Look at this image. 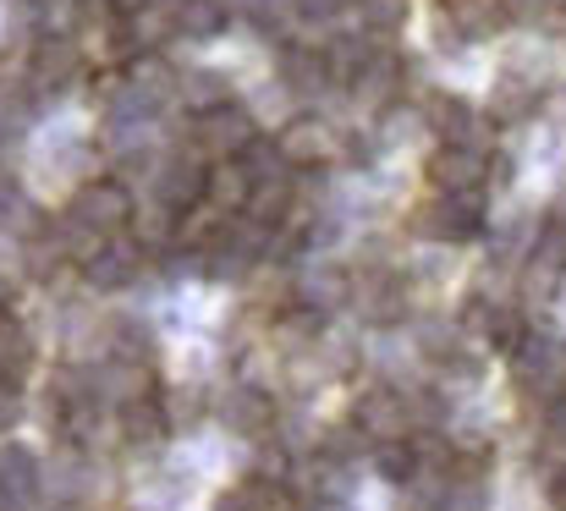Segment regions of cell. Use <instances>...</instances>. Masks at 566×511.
<instances>
[{
    "instance_id": "obj_1",
    "label": "cell",
    "mask_w": 566,
    "mask_h": 511,
    "mask_svg": "<svg viewBox=\"0 0 566 511\" xmlns=\"http://www.w3.org/2000/svg\"><path fill=\"white\" fill-rule=\"evenodd\" d=\"M77 226H88L94 237H122L127 226H133V215H138V204H133V192H127V181H116V176H94V181H83L77 187V198H72V209H66Z\"/></svg>"
},
{
    "instance_id": "obj_2",
    "label": "cell",
    "mask_w": 566,
    "mask_h": 511,
    "mask_svg": "<svg viewBox=\"0 0 566 511\" xmlns=\"http://www.w3.org/2000/svg\"><path fill=\"white\" fill-rule=\"evenodd\" d=\"M253 138H259V122H253V111H242V105H214V111L192 116V149L203 155V166L237 160Z\"/></svg>"
},
{
    "instance_id": "obj_3",
    "label": "cell",
    "mask_w": 566,
    "mask_h": 511,
    "mask_svg": "<svg viewBox=\"0 0 566 511\" xmlns=\"http://www.w3.org/2000/svg\"><path fill=\"white\" fill-rule=\"evenodd\" d=\"M423 176L440 198H468L490 181V155L473 149V144H440L429 160H423Z\"/></svg>"
},
{
    "instance_id": "obj_4",
    "label": "cell",
    "mask_w": 566,
    "mask_h": 511,
    "mask_svg": "<svg viewBox=\"0 0 566 511\" xmlns=\"http://www.w3.org/2000/svg\"><path fill=\"white\" fill-rule=\"evenodd\" d=\"M479 226H484V198L479 192L434 198V204L412 209V237H429V242H468V237H479Z\"/></svg>"
},
{
    "instance_id": "obj_5",
    "label": "cell",
    "mask_w": 566,
    "mask_h": 511,
    "mask_svg": "<svg viewBox=\"0 0 566 511\" xmlns=\"http://www.w3.org/2000/svg\"><path fill=\"white\" fill-rule=\"evenodd\" d=\"M353 429H358L364 440H375V446L407 440V429H412V407H407L401 390L369 385V390H358V401H353Z\"/></svg>"
},
{
    "instance_id": "obj_6",
    "label": "cell",
    "mask_w": 566,
    "mask_h": 511,
    "mask_svg": "<svg viewBox=\"0 0 566 511\" xmlns=\"http://www.w3.org/2000/svg\"><path fill=\"white\" fill-rule=\"evenodd\" d=\"M347 309L353 314H364L369 325L379 331H390V325H401L407 320V286H401V275H390V270H369V275H358L353 281V298H347Z\"/></svg>"
},
{
    "instance_id": "obj_7",
    "label": "cell",
    "mask_w": 566,
    "mask_h": 511,
    "mask_svg": "<svg viewBox=\"0 0 566 511\" xmlns=\"http://www.w3.org/2000/svg\"><path fill=\"white\" fill-rule=\"evenodd\" d=\"M77 72H83V44L72 39V33H44L33 50H28V83L33 88H66V83H77Z\"/></svg>"
},
{
    "instance_id": "obj_8",
    "label": "cell",
    "mask_w": 566,
    "mask_h": 511,
    "mask_svg": "<svg viewBox=\"0 0 566 511\" xmlns=\"http://www.w3.org/2000/svg\"><path fill=\"white\" fill-rule=\"evenodd\" d=\"M138 270H144V248H138L133 237H111V242L83 264V281H88L94 292H122V286L138 281Z\"/></svg>"
},
{
    "instance_id": "obj_9",
    "label": "cell",
    "mask_w": 566,
    "mask_h": 511,
    "mask_svg": "<svg viewBox=\"0 0 566 511\" xmlns=\"http://www.w3.org/2000/svg\"><path fill=\"white\" fill-rule=\"evenodd\" d=\"M220 424H226L231 435L264 440L270 424H275V401H270V390H259V385H231L226 401H220Z\"/></svg>"
},
{
    "instance_id": "obj_10",
    "label": "cell",
    "mask_w": 566,
    "mask_h": 511,
    "mask_svg": "<svg viewBox=\"0 0 566 511\" xmlns=\"http://www.w3.org/2000/svg\"><path fill=\"white\" fill-rule=\"evenodd\" d=\"M275 149H281V160H286V166L314 170V160H331L336 133H331L319 116H292V122L275 133Z\"/></svg>"
},
{
    "instance_id": "obj_11",
    "label": "cell",
    "mask_w": 566,
    "mask_h": 511,
    "mask_svg": "<svg viewBox=\"0 0 566 511\" xmlns=\"http://www.w3.org/2000/svg\"><path fill=\"white\" fill-rule=\"evenodd\" d=\"M281 83H286L292 94H325V88H336L325 39H319V44H286V55H281Z\"/></svg>"
},
{
    "instance_id": "obj_12",
    "label": "cell",
    "mask_w": 566,
    "mask_h": 511,
    "mask_svg": "<svg viewBox=\"0 0 566 511\" xmlns=\"http://www.w3.org/2000/svg\"><path fill=\"white\" fill-rule=\"evenodd\" d=\"M203 176H209V166L192 160V155L166 160V166L155 170V204H166V209H192V204H203Z\"/></svg>"
},
{
    "instance_id": "obj_13",
    "label": "cell",
    "mask_w": 566,
    "mask_h": 511,
    "mask_svg": "<svg viewBox=\"0 0 566 511\" xmlns=\"http://www.w3.org/2000/svg\"><path fill=\"white\" fill-rule=\"evenodd\" d=\"M423 127L440 133V144H473V149H484V138L473 133L479 127V111L468 100H457V94H434L423 105Z\"/></svg>"
},
{
    "instance_id": "obj_14",
    "label": "cell",
    "mask_w": 566,
    "mask_h": 511,
    "mask_svg": "<svg viewBox=\"0 0 566 511\" xmlns=\"http://www.w3.org/2000/svg\"><path fill=\"white\" fill-rule=\"evenodd\" d=\"M347 298H353V275H347L342 264H331V259H314V270L297 281V303L314 309V314H331V309H342Z\"/></svg>"
},
{
    "instance_id": "obj_15",
    "label": "cell",
    "mask_w": 566,
    "mask_h": 511,
    "mask_svg": "<svg viewBox=\"0 0 566 511\" xmlns=\"http://www.w3.org/2000/svg\"><path fill=\"white\" fill-rule=\"evenodd\" d=\"M94 385H99L94 396L116 401V413L133 407V401H149V396H155V374H149V363H122V357H111V363L99 368Z\"/></svg>"
},
{
    "instance_id": "obj_16",
    "label": "cell",
    "mask_w": 566,
    "mask_h": 511,
    "mask_svg": "<svg viewBox=\"0 0 566 511\" xmlns=\"http://www.w3.org/2000/svg\"><path fill=\"white\" fill-rule=\"evenodd\" d=\"M116 435H122V446H133V451H155V446H166L171 424H166V413H160V396L122 407V413H116Z\"/></svg>"
},
{
    "instance_id": "obj_17",
    "label": "cell",
    "mask_w": 566,
    "mask_h": 511,
    "mask_svg": "<svg viewBox=\"0 0 566 511\" xmlns=\"http://www.w3.org/2000/svg\"><path fill=\"white\" fill-rule=\"evenodd\" d=\"M270 341L281 346V352H314L319 341H325V314H314V309H303V303H286L275 320H270Z\"/></svg>"
},
{
    "instance_id": "obj_18",
    "label": "cell",
    "mask_w": 566,
    "mask_h": 511,
    "mask_svg": "<svg viewBox=\"0 0 566 511\" xmlns=\"http://www.w3.org/2000/svg\"><path fill=\"white\" fill-rule=\"evenodd\" d=\"M203 204H214L220 215H248V204H253V181H248V170L237 166V160H220V166H209L203 176Z\"/></svg>"
},
{
    "instance_id": "obj_19",
    "label": "cell",
    "mask_w": 566,
    "mask_h": 511,
    "mask_svg": "<svg viewBox=\"0 0 566 511\" xmlns=\"http://www.w3.org/2000/svg\"><path fill=\"white\" fill-rule=\"evenodd\" d=\"M401 77H407V61H401V55H390V50H379L375 61H369V72L353 83V100L390 111V105H396V94H401Z\"/></svg>"
},
{
    "instance_id": "obj_20",
    "label": "cell",
    "mask_w": 566,
    "mask_h": 511,
    "mask_svg": "<svg viewBox=\"0 0 566 511\" xmlns=\"http://www.w3.org/2000/svg\"><path fill=\"white\" fill-rule=\"evenodd\" d=\"M226 231H231V215H220L214 204H192V209H182L177 248H182V253H209V248L226 242Z\"/></svg>"
},
{
    "instance_id": "obj_21",
    "label": "cell",
    "mask_w": 566,
    "mask_h": 511,
    "mask_svg": "<svg viewBox=\"0 0 566 511\" xmlns=\"http://www.w3.org/2000/svg\"><path fill=\"white\" fill-rule=\"evenodd\" d=\"M451 22L462 39H495L506 22H512V6L506 0H446Z\"/></svg>"
},
{
    "instance_id": "obj_22",
    "label": "cell",
    "mask_w": 566,
    "mask_h": 511,
    "mask_svg": "<svg viewBox=\"0 0 566 511\" xmlns=\"http://www.w3.org/2000/svg\"><path fill=\"white\" fill-rule=\"evenodd\" d=\"M177 226H182V209H166V204H144L138 215H133V242L144 248V253H155V248H177Z\"/></svg>"
},
{
    "instance_id": "obj_23",
    "label": "cell",
    "mask_w": 566,
    "mask_h": 511,
    "mask_svg": "<svg viewBox=\"0 0 566 511\" xmlns=\"http://www.w3.org/2000/svg\"><path fill=\"white\" fill-rule=\"evenodd\" d=\"M226 0H182L177 11H171V33L177 39H214L220 28H226Z\"/></svg>"
},
{
    "instance_id": "obj_24",
    "label": "cell",
    "mask_w": 566,
    "mask_h": 511,
    "mask_svg": "<svg viewBox=\"0 0 566 511\" xmlns=\"http://www.w3.org/2000/svg\"><path fill=\"white\" fill-rule=\"evenodd\" d=\"M375 473L385 479V484L407 490V484L423 473V451H418L412 440H390V446H375Z\"/></svg>"
},
{
    "instance_id": "obj_25",
    "label": "cell",
    "mask_w": 566,
    "mask_h": 511,
    "mask_svg": "<svg viewBox=\"0 0 566 511\" xmlns=\"http://www.w3.org/2000/svg\"><path fill=\"white\" fill-rule=\"evenodd\" d=\"M237 166L248 170V181H253V187L292 176V166H286V160H281V149H275V138H264V133H259V138H253V144H248V149L237 155Z\"/></svg>"
},
{
    "instance_id": "obj_26",
    "label": "cell",
    "mask_w": 566,
    "mask_h": 511,
    "mask_svg": "<svg viewBox=\"0 0 566 511\" xmlns=\"http://www.w3.org/2000/svg\"><path fill=\"white\" fill-rule=\"evenodd\" d=\"M33 479H39V457H33L28 446H6V457H0V484H6V496H33Z\"/></svg>"
},
{
    "instance_id": "obj_27",
    "label": "cell",
    "mask_w": 566,
    "mask_h": 511,
    "mask_svg": "<svg viewBox=\"0 0 566 511\" xmlns=\"http://www.w3.org/2000/svg\"><path fill=\"white\" fill-rule=\"evenodd\" d=\"M160 413H166L171 429H192V424L203 418V390H198V385H171V390H160Z\"/></svg>"
},
{
    "instance_id": "obj_28",
    "label": "cell",
    "mask_w": 566,
    "mask_h": 511,
    "mask_svg": "<svg viewBox=\"0 0 566 511\" xmlns=\"http://www.w3.org/2000/svg\"><path fill=\"white\" fill-rule=\"evenodd\" d=\"M534 264H545V270H566V209H556L545 226H539V237H534Z\"/></svg>"
},
{
    "instance_id": "obj_29",
    "label": "cell",
    "mask_w": 566,
    "mask_h": 511,
    "mask_svg": "<svg viewBox=\"0 0 566 511\" xmlns=\"http://www.w3.org/2000/svg\"><path fill=\"white\" fill-rule=\"evenodd\" d=\"M188 105H192V116H203V111H214V105H231V77H226V72H192Z\"/></svg>"
},
{
    "instance_id": "obj_30",
    "label": "cell",
    "mask_w": 566,
    "mask_h": 511,
    "mask_svg": "<svg viewBox=\"0 0 566 511\" xmlns=\"http://www.w3.org/2000/svg\"><path fill=\"white\" fill-rule=\"evenodd\" d=\"M473 385H479V357L457 352V357H446V363H440L434 396H462V390H473Z\"/></svg>"
},
{
    "instance_id": "obj_31",
    "label": "cell",
    "mask_w": 566,
    "mask_h": 511,
    "mask_svg": "<svg viewBox=\"0 0 566 511\" xmlns=\"http://www.w3.org/2000/svg\"><path fill=\"white\" fill-rule=\"evenodd\" d=\"M358 6V22L369 33H396L407 22V0H353Z\"/></svg>"
},
{
    "instance_id": "obj_32",
    "label": "cell",
    "mask_w": 566,
    "mask_h": 511,
    "mask_svg": "<svg viewBox=\"0 0 566 511\" xmlns=\"http://www.w3.org/2000/svg\"><path fill=\"white\" fill-rule=\"evenodd\" d=\"M412 133H423V111H412V105L379 111V144H407Z\"/></svg>"
},
{
    "instance_id": "obj_33",
    "label": "cell",
    "mask_w": 566,
    "mask_h": 511,
    "mask_svg": "<svg viewBox=\"0 0 566 511\" xmlns=\"http://www.w3.org/2000/svg\"><path fill=\"white\" fill-rule=\"evenodd\" d=\"M209 511H264V484H259V479L231 484V490H220V496H214V507Z\"/></svg>"
},
{
    "instance_id": "obj_34",
    "label": "cell",
    "mask_w": 566,
    "mask_h": 511,
    "mask_svg": "<svg viewBox=\"0 0 566 511\" xmlns=\"http://www.w3.org/2000/svg\"><path fill=\"white\" fill-rule=\"evenodd\" d=\"M347 6H353V0H297V17H303V22H336Z\"/></svg>"
},
{
    "instance_id": "obj_35",
    "label": "cell",
    "mask_w": 566,
    "mask_h": 511,
    "mask_svg": "<svg viewBox=\"0 0 566 511\" xmlns=\"http://www.w3.org/2000/svg\"><path fill=\"white\" fill-rule=\"evenodd\" d=\"M292 468V457L281 451V446H259V473H270V479H281Z\"/></svg>"
},
{
    "instance_id": "obj_36",
    "label": "cell",
    "mask_w": 566,
    "mask_h": 511,
    "mask_svg": "<svg viewBox=\"0 0 566 511\" xmlns=\"http://www.w3.org/2000/svg\"><path fill=\"white\" fill-rule=\"evenodd\" d=\"M17 418H22V390L0 385V429H17Z\"/></svg>"
},
{
    "instance_id": "obj_37",
    "label": "cell",
    "mask_w": 566,
    "mask_h": 511,
    "mask_svg": "<svg viewBox=\"0 0 566 511\" xmlns=\"http://www.w3.org/2000/svg\"><path fill=\"white\" fill-rule=\"evenodd\" d=\"M155 6H160V0H111V17H116V22H138V17L155 11Z\"/></svg>"
},
{
    "instance_id": "obj_38",
    "label": "cell",
    "mask_w": 566,
    "mask_h": 511,
    "mask_svg": "<svg viewBox=\"0 0 566 511\" xmlns=\"http://www.w3.org/2000/svg\"><path fill=\"white\" fill-rule=\"evenodd\" d=\"M551 501H556V507L566 511V462L556 468V479H551Z\"/></svg>"
},
{
    "instance_id": "obj_39",
    "label": "cell",
    "mask_w": 566,
    "mask_h": 511,
    "mask_svg": "<svg viewBox=\"0 0 566 511\" xmlns=\"http://www.w3.org/2000/svg\"><path fill=\"white\" fill-rule=\"evenodd\" d=\"M55 511H83V507H77V501H66V507H55Z\"/></svg>"
},
{
    "instance_id": "obj_40",
    "label": "cell",
    "mask_w": 566,
    "mask_h": 511,
    "mask_svg": "<svg viewBox=\"0 0 566 511\" xmlns=\"http://www.w3.org/2000/svg\"><path fill=\"white\" fill-rule=\"evenodd\" d=\"M6 501H11V496H6V484H0V511H6Z\"/></svg>"
}]
</instances>
